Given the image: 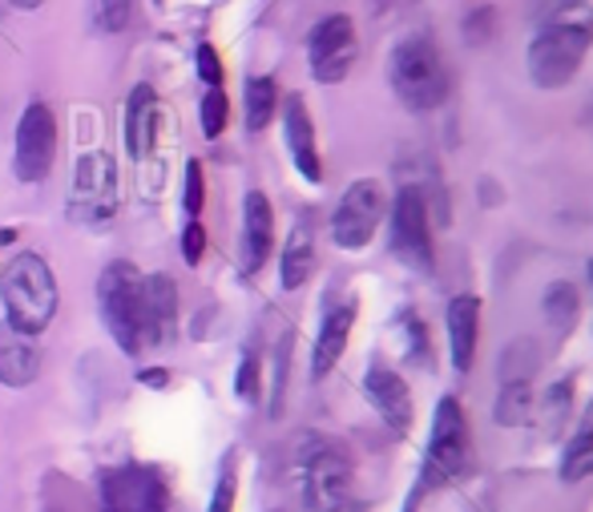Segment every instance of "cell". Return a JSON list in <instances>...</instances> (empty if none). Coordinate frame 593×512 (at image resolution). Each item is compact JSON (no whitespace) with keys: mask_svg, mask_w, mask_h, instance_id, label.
<instances>
[{"mask_svg":"<svg viewBox=\"0 0 593 512\" xmlns=\"http://www.w3.org/2000/svg\"><path fill=\"white\" fill-rule=\"evenodd\" d=\"M593 45V9L585 0H561L529 41V78L541 90H561L577 78Z\"/></svg>","mask_w":593,"mask_h":512,"instance_id":"6da1fadb","label":"cell"},{"mask_svg":"<svg viewBox=\"0 0 593 512\" xmlns=\"http://www.w3.org/2000/svg\"><path fill=\"white\" fill-rule=\"evenodd\" d=\"M0 299L9 324L24 335H41L57 315V279L37 250H21L0 270Z\"/></svg>","mask_w":593,"mask_h":512,"instance_id":"7a4b0ae2","label":"cell"},{"mask_svg":"<svg viewBox=\"0 0 593 512\" xmlns=\"http://www.w3.org/2000/svg\"><path fill=\"white\" fill-rule=\"evenodd\" d=\"M388 81H392L396 98L416 113L440 110L448 98V69L440 57L437 41L425 33L403 37L388 57Z\"/></svg>","mask_w":593,"mask_h":512,"instance_id":"3957f363","label":"cell"},{"mask_svg":"<svg viewBox=\"0 0 593 512\" xmlns=\"http://www.w3.org/2000/svg\"><path fill=\"white\" fill-rule=\"evenodd\" d=\"M98 307L113 344L122 347L125 356H137L146 347V299H142V275L130 263H113L101 275Z\"/></svg>","mask_w":593,"mask_h":512,"instance_id":"277c9868","label":"cell"},{"mask_svg":"<svg viewBox=\"0 0 593 512\" xmlns=\"http://www.w3.org/2000/svg\"><path fill=\"white\" fill-rule=\"evenodd\" d=\"M303 501L311 512H344L351 496V460L336 440L324 436H307L303 440Z\"/></svg>","mask_w":593,"mask_h":512,"instance_id":"5b68a950","label":"cell"},{"mask_svg":"<svg viewBox=\"0 0 593 512\" xmlns=\"http://www.w3.org/2000/svg\"><path fill=\"white\" fill-rule=\"evenodd\" d=\"M469 423H464V412L452 396L437 403V416H432V436H428V457H425V477L420 484L425 489H444L452 480L469 468Z\"/></svg>","mask_w":593,"mask_h":512,"instance_id":"8992f818","label":"cell"},{"mask_svg":"<svg viewBox=\"0 0 593 512\" xmlns=\"http://www.w3.org/2000/svg\"><path fill=\"white\" fill-rule=\"evenodd\" d=\"M117 214V166L113 157L85 154L78 162V178H73V194H69V218L90 231H105Z\"/></svg>","mask_w":593,"mask_h":512,"instance_id":"52a82bcc","label":"cell"},{"mask_svg":"<svg viewBox=\"0 0 593 512\" xmlns=\"http://www.w3.org/2000/svg\"><path fill=\"white\" fill-rule=\"evenodd\" d=\"M57 162V117L45 101H33L29 110L21 113V125H17V150H12V174L24 182V186H37L53 174Z\"/></svg>","mask_w":593,"mask_h":512,"instance_id":"ba28073f","label":"cell"},{"mask_svg":"<svg viewBox=\"0 0 593 512\" xmlns=\"http://www.w3.org/2000/svg\"><path fill=\"white\" fill-rule=\"evenodd\" d=\"M359 57V37L351 17L336 12V17H324L315 24L311 37H307V61H311V78L319 85H336L351 73Z\"/></svg>","mask_w":593,"mask_h":512,"instance_id":"9c48e42d","label":"cell"},{"mask_svg":"<svg viewBox=\"0 0 593 512\" xmlns=\"http://www.w3.org/2000/svg\"><path fill=\"white\" fill-rule=\"evenodd\" d=\"M384 186L376 178H359L344 190V198L336 206V218H331V238L344 250H359V246L371 243V234L384 218Z\"/></svg>","mask_w":593,"mask_h":512,"instance_id":"30bf717a","label":"cell"},{"mask_svg":"<svg viewBox=\"0 0 593 512\" xmlns=\"http://www.w3.org/2000/svg\"><path fill=\"white\" fill-rule=\"evenodd\" d=\"M392 250L403 267L420 275L432 270V231H428L425 194L416 186H403L392 202Z\"/></svg>","mask_w":593,"mask_h":512,"instance_id":"8fae6325","label":"cell"},{"mask_svg":"<svg viewBox=\"0 0 593 512\" xmlns=\"http://www.w3.org/2000/svg\"><path fill=\"white\" fill-rule=\"evenodd\" d=\"M166 480L154 468L125 464L101 480V512H166Z\"/></svg>","mask_w":593,"mask_h":512,"instance_id":"7c38bea8","label":"cell"},{"mask_svg":"<svg viewBox=\"0 0 593 512\" xmlns=\"http://www.w3.org/2000/svg\"><path fill=\"white\" fill-rule=\"evenodd\" d=\"M364 391H368L371 408L380 412V420L388 423V432L392 436L412 432V396H408V383L392 368L371 363L368 376H364Z\"/></svg>","mask_w":593,"mask_h":512,"instance_id":"4fadbf2b","label":"cell"},{"mask_svg":"<svg viewBox=\"0 0 593 512\" xmlns=\"http://www.w3.org/2000/svg\"><path fill=\"white\" fill-rule=\"evenodd\" d=\"M37 376H41L37 335H24L12 324H0V383L4 388H29Z\"/></svg>","mask_w":593,"mask_h":512,"instance_id":"5bb4252c","label":"cell"},{"mask_svg":"<svg viewBox=\"0 0 593 512\" xmlns=\"http://www.w3.org/2000/svg\"><path fill=\"white\" fill-rule=\"evenodd\" d=\"M275 246V211L263 190H247L243 202V267L258 270L270 258Z\"/></svg>","mask_w":593,"mask_h":512,"instance_id":"9a60e30c","label":"cell"},{"mask_svg":"<svg viewBox=\"0 0 593 512\" xmlns=\"http://www.w3.org/2000/svg\"><path fill=\"white\" fill-rule=\"evenodd\" d=\"M283 130H287V150L292 162L307 182H324V166H319V145H315V125L311 113L303 105V98H287L283 110Z\"/></svg>","mask_w":593,"mask_h":512,"instance_id":"2e32d148","label":"cell"},{"mask_svg":"<svg viewBox=\"0 0 593 512\" xmlns=\"http://www.w3.org/2000/svg\"><path fill=\"white\" fill-rule=\"evenodd\" d=\"M142 299H146V347L166 344L178 324V287L170 275H146Z\"/></svg>","mask_w":593,"mask_h":512,"instance_id":"e0dca14e","label":"cell"},{"mask_svg":"<svg viewBox=\"0 0 593 512\" xmlns=\"http://www.w3.org/2000/svg\"><path fill=\"white\" fill-rule=\"evenodd\" d=\"M481 303L472 295H457L448 303V344H452V368L469 371L477 356V335H481Z\"/></svg>","mask_w":593,"mask_h":512,"instance_id":"ac0fdd59","label":"cell"},{"mask_svg":"<svg viewBox=\"0 0 593 512\" xmlns=\"http://www.w3.org/2000/svg\"><path fill=\"white\" fill-rule=\"evenodd\" d=\"M351 324H356V303H344V307H331L319 327V339H315V356H311V376L324 379L327 371L336 368L347 351V339H351Z\"/></svg>","mask_w":593,"mask_h":512,"instance_id":"d6986e66","label":"cell"},{"mask_svg":"<svg viewBox=\"0 0 593 512\" xmlns=\"http://www.w3.org/2000/svg\"><path fill=\"white\" fill-rule=\"evenodd\" d=\"M157 137V93L154 85H134L125 101V150L146 157Z\"/></svg>","mask_w":593,"mask_h":512,"instance_id":"ffe728a7","label":"cell"},{"mask_svg":"<svg viewBox=\"0 0 593 512\" xmlns=\"http://www.w3.org/2000/svg\"><path fill=\"white\" fill-rule=\"evenodd\" d=\"M533 403H538V391H533V379H529V368L509 371L501 379V396H497V423L501 428H521V423L533 420Z\"/></svg>","mask_w":593,"mask_h":512,"instance_id":"44dd1931","label":"cell"},{"mask_svg":"<svg viewBox=\"0 0 593 512\" xmlns=\"http://www.w3.org/2000/svg\"><path fill=\"white\" fill-rule=\"evenodd\" d=\"M558 477L565 484H577V480L593 477V403L585 408V416L577 420V432L570 436V444L561 452Z\"/></svg>","mask_w":593,"mask_h":512,"instance_id":"7402d4cb","label":"cell"},{"mask_svg":"<svg viewBox=\"0 0 593 512\" xmlns=\"http://www.w3.org/2000/svg\"><path fill=\"white\" fill-rule=\"evenodd\" d=\"M315 270V243H311V231L307 226H295L287 246H283V258H279V279L283 290H299L303 283L311 279Z\"/></svg>","mask_w":593,"mask_h":512,"instance_id":"603a6c76","label":"cell"},{"mask_svg":"<svg viewBox=\"0 0 593 512\" xmlns=\"http://www.w3.org/2000/svg\"><path fill=\"white\" fill-rule=\"evenodd\" d=\"M275 110H279V85L270 78H251L247 81V130L251 134L267 130Z\"/></svg>","mask_w":593,"mask_h":512,"instance_id":"cb8c5ba5","label":"cell"},{"mask_svg":"<svg viewBox=\"0 0 593 512\" xmlns=\"http://www.w3.org/2000/svg\"><path fill=\"white\" fill-rule=\"evenodd\" d=\"M545 319L553 324V331H570L573 319H577V295H573L570 283H553L545 295Z\"/></svg>","mask_w":593,"mask_h":512,"instance_id":"d4e9b609","label":"cell"},{"mask_svg":"<svg viewBox=\"0 0 593 512\" xmlns=\"http://www.w3.org/2000/svg\"><path fill=\"white\" fill-rule=\"evenodd\" d=\"M198 117H202V134L211 137H223L226 130V117H231V101H226L223 85H214V90H206V98H202L198 105Z\"/></svg>","mask_w":593,"mask_h":512,"instance_id":"484cf974","label":"cell"},{"mask_svg":"<svg viewBox=\"0 0 593 512\" xmlns=\"http://www.w3.org/2000/svg\"><path fill=\"white\" fill-rule=\"evenodd\" d=\"M134 24V0H98V29L101 33H125Z\"/></svg>","mask_w":593,"mask_h":512,"instance_id":"4316f807","label":"cell"},{"mask_svg":"<svg viewBox=\"0 0 593 512\" xmlns=\"http://www.w3.org/2000/svg\"><path fill=\"white\" fill-rule=\"evenodd\" d=\"M182 206H186L191 218H202V206H206V174H202L198 157L186 162V194H182Z\"/></svg>","mask_w":593,"mask_h":512,"instance_id":"83f0119b","label":"cell"},{"mask_svg":"<svg viewBox=\"0 0 593 512\" xmlns=\"http://www.w3.org/2000/svg\"><path fill=\"white\" fill-rule=\"evenodd\" d=\"M202 255H206V226H202V218H191L186 231H182V258H186L191 267H198Z\"/></svg>","mask_w":593,"mask_h":512,"instance_id":"f1b7e54d","label":"cell"},{"mask_svg":"<svg viewBox=\"0 0 593 512\" xmlns=\"http://www.w3.org/2000/svg\"><path fill=\"white\" fill-rule=\"evenodd\" d=\"M211 512H235V464H231V460L223 464V477L214 484Z\"/></svg>","mask_w":593,"mask_h":512,"instance_id":"f546056e","label":"cell"},{"mask_svg":"<svg viewBox=\"0 0 593 512\" xmlns=\"http://www.w3.org/2000/svg\"><path fill=\"white\" fill-rule=\"evenodd\" d=\"M194 65H198V78L206 81V85H223V65H218V53H214V45H206L202 41L198 49H194Z\"/></svg>","mask_w":593,"mask_h":512,"instance_id":"4dcf8cb0","label":"cell"},{"mask_svg":"<svg viewBox=\"0 0 593 512\" xmlns=\"http://www.w3.org/2000/svg\"><path fill=\"white\" fill-rule=\"evenodd\" d=\"M238 400H247V403L258 400V359L255 356H247L243 368H238Z\"/></svg>","mask_w":593,"mask_h":512,"instance_id":"1f68e13d","label":"cell"},{"mask_svg":"<svg viewBox=\"0 0 593 512\" xmlns=\"http://www.w3.org/2000/svg\"><path fill=\"white\" fill-rule=\"evenodd\" d=\"M166 379H170L166 371H157V368H154V371H142V383H150V388H162Z\"/></svg>","mask_w":593,"mask_h":512,"instance_id":"d6a6232c","label":"cell"},{"mask_svg":"<svg viewBox=\"0 0 593 512\" xmlns=\"http://www.w3.org/2000/svg\"><path fill=\"white\" fill-rule=\"evenodd\" d=\"M45 0H12V9H21V12H33V9H41Z\"/></svg>","mask_w":593,"mask_h":512,"instance_id":"836d02e7","label":"cell"},{"mask_svg":"<svg viewBox=\"0 0 593 512\" xmlns=\"http://www.w3.org/2000/svg\"><path fill=\"white\" fill-rule=\"evenodd\" d=\"M590 283H593V258H590Z\"/></svg>","mask_w":593,"mask_h":512,"instance_id":"e575fe53","label":"cell"},{"mask_svg":"<svg viewBox=\"0 0 593 512\" xmlns=\"http://www.w3.org/2000/svg\"><path fill=\"white\" fill-rule=\"evenodd\" d=\"M590 122H593V101H590Z\"/></svg>","mask_w":593,"mask_h":512,"instance_id":"d590c367","label":"cell"}]
</instances>
